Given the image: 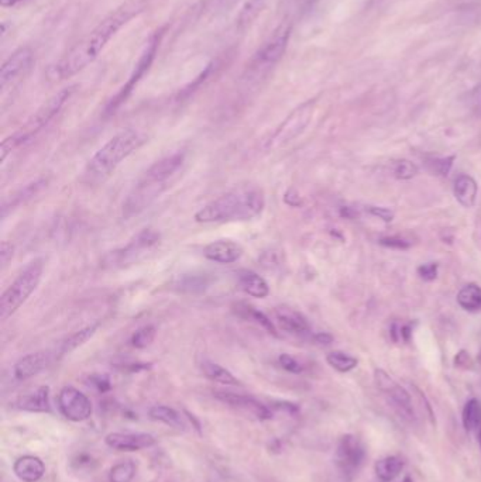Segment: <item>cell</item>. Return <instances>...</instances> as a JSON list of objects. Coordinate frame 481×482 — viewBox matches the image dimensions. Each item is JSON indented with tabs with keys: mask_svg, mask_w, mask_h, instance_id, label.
I'll list each match as a JSON object with an SVG mask.
<instances>
[{
	"mask_svg": "<svg viewBox=\"0 0 481 482\" xmlns=\"http://www.w3.org/2000/svg\"><path fill=\"white\" fill-rule=\"evenodd\" d=\"M73 92L75 86H69L56 93L30 117V120L23 127H20V130L4 138L0 147V161L3 162L10 152H13L17 147L23 145L30 138L34 137L40 130H43L60 113V110L73 95Z\"/></svg>",
	"mask_w": 481,
	"mask_h": 482,
	"instance_id": "5b68a950",
	"label": "cell"
},
{
	"mask_svg": "<svg viewBox=\"0 0 481 482\" xmlns=\"http://www.w3.org/2000/svg\"><path fill=\"white\" fill-rule=\"evenodd\" d=\"M98 328H99V325H90V326H86V328H83V329H81V330L72 333V335L68 336V337L61 343V345H60V348H58L60 355L69 354V352H72L73 350H76L78 347L85 345L88 340H90V339L95 336Z\"/></svg>",
	"mask_w": 481,
	"mask_h": 482,
	"instance_id": "f1b7e54d",
	"label": "cell"
},
{
	"mask_svg": "<svg viewBox=\"0 0 481 482\" xmlns=\"http://www.w3.org/2000/svg\"><path fill=\"white\" fill-rule=\"evenodd\" d=\"M314 339H315V342H318L321 345H331L332 343V337L329 335H326V333L316 335Z\"/></svg>",
	"mask_w": 481,
	"mask_h": 482,
	"instance_id": "7bdbcfd3",
	"label": "cell"
},
{
	"mask_svg": "<svg viewBox=\"0 0 481 482\" xmlns=\"http://www.w3.org/2000/svg\"><path fill=\"white\" fill-rule=\"evenodd\" d=\"M416 174H418L416 165L408 159H401V161L395 162V165H394V175L398 179L407 181V179L413 178Z\"/></svg>",
	"mask_w": 481,
	"mask_h": 482,
	"instance_id": "d590c367",
	"label": "cell"
},
{
	"mask_svg": "<svg viewBox=\"0 0 481 482\" xmlns=\"http://www.w3.org/2000/svg\"><path fill=\"white\" fill-rule=\"evenodd\" d=\"M155 335H157V329L152 325H147L138 329V332L132 336V345L136 348H145L154 342Z\"/></svg>",
	"mask_w": 481,
	"mask_h": 482,
	"instance_id": "836d02e7",
	"label": "cell"
},
{
	"mask_svg": "<svg viewBox=\"0 0 481 482\" xmlns=\"http://www.w3.org/2000/svg\"><path fill=\"white\" fill-rule=\"evenodd\" d=\"M90 382L95 385V388L99 392H108L112 388L110 379L106 375H92Z\"/></svg>",
	"mask_w": 481,
	"mask_h": 482,
	"instance_id": "60d3db41",
	"label": "cell"
},
{
	"mask_svg": "<svg viewBox=\"0 0 481 482\" xmlns=\"http://www.w3.org/2000/svg\"><path fill=\"white\" fill-rule=\"evenodd\" d=\"M150 417L152 420H157V421H161L170 427H174V429H178V430H185V421L182 419V416L178 414L175 409L170 408V407H165V405H155L150 409Z\"/></svg>",
	"mask_w": 481,
	"mask_h": 482,
	"instance_id": "4316f807",
	"label": "cell"
},
{
	"mask_svg": "<svg viewBox=\"0 0 481 482\" xmlns=\"http://www.w3.org/2000/svg\"><path fill=\"white\" fill-rule=\"evenodd\" d=\"M455 157H446V158H430L428 159L426 165L428 169L435 174V175H440V177H446L453 165Z\"/></svg>",
	"mask_w": 481,
	"mask_h": 482,
	"instance_id": "e575fe53",
	"label": "cell"
},
{
	"mask_svg": "<svg viewBox=\"0 0 481 482\" xmlns=\"http://www.w3.org/2000/svg\"><path fill=\"white\" fill-rule=\"evenodd\" d=\"M201 368H202V371L207 378L214 381V382H219L222 385H239L240 384L237 381V378L229 370H226L224 367H222V365H219L213 361L205 360L201 364Z\"/></svg>",
	"mask_w": 481,
	"mask_h": 482,
	"instance_id": "f546056e",
	"label": "cell"
},
{
	"mask_svg": "<svg viewBox=\"0 0 481 482\" xmlns=\"http://www.w3.org/2000/svg\"><path fill=\"white\" fill-rule=\"evenodd\" d=\"M278 362L285 371L291 374H301L304 371V365L289 354H281L278 358Z\"/></svg>",
	"mask_w": 481,
	"mask_h": 482,
	"instance_id": "8d00e7d4",
	"label": "cell"
},
{
	"mask_svg": "<svg viewBox=\"0 0 481 482\" xmlns=\"http://www.w3.org/2000/svg\"><path fill=\"white\" fill-rule=\"evenodd\" d=\"M326 361L332 368H335L339 372H348V371L354 370L358 364L357 358H354V357H351L346 352H342V351L329 352L328 357H326Z\"/></svg>",
	"mask_w": 481,
	"mask_h": 482,
	"instance_id": "d6a6232c",
	"label": "cell"
},
{
	"mask_svg": "<svg viewBox=\"0 0 481 482\" xmlns=\"http://www.w3.org/2000/svg\"><path fill=\"white\" fill-rule=\"evenodd\" d=\"M275 320L278 326L291 335L305 337L311 335V326L305 316H302L299 312L288 308V306H279L275 308Z\"/></svg>",
	"mask_w": 481,
	"mask_h": 482,
	"instance_id": "e0dca14e",
	"label": "cell"
},
{
	"mask_svg": "<svg viewBox=\"0 0 481 482\" xmlns=\"http://www.w3.org/2000/svg\"><path fill=\"white\" fill-rule=\"evenodd\" d=\"M455 198L457 199V202L465 207H473L476 204L477 199V184L476 181L469 177V175H460L456 181H455Z\"/></svg>",
	"mask_w": 481,
	"mask_h": 482,
	"instance_id": "603a6c76",
	"label": "cell"
},
{
	"mask_svg": "<svg viewBox=\"0 0 481 482\" xmlns=\"http://www.w3.org/2000/svg\"><path fill=\"white\" fill-rule=\"evenodd\" d=\"M34 54L31 48L23 47L14 51L1 66L0 68V88L6 89L7 85L13 83L16 79H19L24 72L30 68L33 64Z\"/></svg>",
	"mask_w": 481,
	"mask_h": 482,
	"instance_id": "5bb4252c",
	"label": "cell"
},
{
	"mask_svg": "<svg viewBox=\"0 0 481 482\" xmlns=\"http://www.w3.org/2000/svg\"><path fill=\"white\" fill-rule=\"evenodd\" d=\"M105 443L119 451H140L152 447L155 437L148 433H110L106 436Z\"/></svg>",
	"mask_w": 481,
	"mask_h": 482,
	"instance_id": "2e32d148",
	"label": "cell"
},
{
	"mask_svg": "<svg viewBox=\"0 0 481 482\" xmlns=\"http://www.w3.org/2000/svg\"><path fill=\"white\" fill-rule=\"evenodd\" d=\"M161 241V234L154 229H144L138 233L125 247L109 253L103 260L106 268H125L138 264L147 254L155 250Z\"/></svg>",
	"mask_w": 481,
	"mask_h": 482,
	"instance_id": "ba28073f",
	"label": "cell"
},
{
	"mask_svg": "<svg viewBox=\"0 0 481 482\" xmlns=\"http://www.w3.org/2000/svg\"><path fill=\"white\" fill-rule=\"evenodd\" d=\"M380 244L388 248H395V250L410 248V243L401 237H384L380 240Z\"/></svg>",
	"mask_w": 481,
	"mask_h": 482,
	"instance_id": "74e56055",
	"label": "cell"
},
{
	"mask_svg": "<svg viewBox=\"0 0 481 482\" xmlns=\"http://www.w3.org/2000/svg\"><path fill=\"white\" fill-rule=\"evenodd\" d=\"M234 310H236V313L240 318H243L246 320L256 322L257 325L264 328L269 333L276 336V329H275L274 323L270 320V318L267 315H264L259 309H256V308H253L252 305H247V303H237L234 306Z\"/></svg>",
	"mask_w": 481,
	"mask_h": 482,
	"instance_id": "484cf974",
	"label": "cell"
},
{
	"mask_svg": "<svg viewBox=\"0 0 481 482\" xmlns=\"http://www.w3.org/2000/svg\"><path fill=\"white\" fill-rule=\"evenodd\" d=\"M13 471L20 481L37 482L44 477L46 466L38 457L24 456L14 463Z\"/></svg>",
	"mask_w": 481,
	"mask_h": 482,
	"instance_id": "ffe728a7",
	"label": "cell"
},
{
	"mask_svg": "<svg viewBox=\"0 0 481 482\" xmlns=\"http://www.w3.org/2000/svg\"><path fill=\"white\" fill-rule=\"evenodd\" d=\"M374 379H376V385L387 397V399L391 402V405L397 411V414L408 421H413L415 420V411H413V399H411V395L408 394V391L405 388H403L400 384H397L383 370H376Z\"/></svg>",
	"mask_w": 481,
	"mask_h": 482,
	"instance_id": "8fae6325",
	"label": "cell"
},
{
	"mask_svg": "<svg viewBox=\"0 0 481 482\" xmlns=\"http://www.w3.org/2000/svg\"><path fill=\"white\" fill-rule=\"evenodd\" d=\"M266 206L264 192L257 187H239L207 204L195 214L200 223L246 221L257 217Z\"/></svg>",
	"mask_w": 481,
	"mask_h": 482,
	"instance_id": "3957f363",
	"label": "cell"
},
{
	"mask_svg": "<svg viewBox=\"0 0 481 482\" xmlns=\"http://www.w3.org/2000/svg\"><path fill=\"white\" fill-rule=\"evenodd\" d=\"M147 141V137L135 129H126L102 145L88 161L83 171V181L98 185L106 181L116 168Z\"/></svg>",
	"mask_w": 481,
	"mask_h": 482,
	"instance_id": "277c9868",
	"label": "cell"
},
{
	"mask_svg": "<svg viewBox=\"0 0 481 482\" xmlns=\"http://www.w3.org/2000/svg\"><path fill=\"white\" fill-rule=\"evenodd\" d=\"M147 0H126L102 19L96 27L81 38L68 53H66L56 64L47 69L51 80H66L81 70L88 68L98 60L108 43L132 19L144 11Z\"/></svg>",
	"mask_w": 481,
	"mask_h": 482,
	"instance_id": "6da1fadb",
	"label": "cell"
},
{
	"mask_svg": "<svg viewBox=\"0 0 481 482\" xmlns=\"http://www.w3.org/2000/svg\"><path fill=\"white\" fill-rule=\"evenodd\" d=\"M266 0H246L236 19L237 27L240 30L249 27L262 14V11L266 9Z\"/></svg>",
	"mask_w": 481,
	"mask_h": 482,
	"instance_id": "83f0119b",
	"label": "cell"
},
{
	"mask_svg": "<svg viewBox=\"0 0 481 482\" xmlns=\"http://www.w3.org/2000/svg\"><path fill=\"white\" fill-rule=\"evenodd\" d=\"M366 459V449L354 434H344L338 444L336 463L346 477H353Z\"/></svg>",
	"mask_w": 481,
	"mask_h": 482,
	"instance_id": "7c38bea8",
	"label": "cell"
},
{
	"mask_svg": "<svg viewBox=\"0 0 481 482\" xmlns=\"http://www.w3.org/2000/svg\"><path fill=\"white\" fill-rule=\"evenodd\" d=\"M185 165V154L175 152L154 162L130 191L123 204V217L132 219L151 206L171 184L181 175Z\"/></svg>",
	"mask_w": 481,
	"mask_h": 482,
	"instance_id": "7a4b0ae2",
	"label": "cell"
},
{
	"mask_svg": "<svg viewBox=\"0 0 481 482\" xmlns=\"http://www.w3.org/2000/svg\"><path fill=\"white\" fill-rule=\"evenodd\" d=\"M368 210H370V213H371V214H374V216H377V217L383 219L384 221H391V220H393V217H394V213H393L391 210L386 209V207L370 206L368 207Z\"/></svg>",
	"mask_w": 481,
	"mask_h": 482,
	"instance_id": "b9f144b4",
	"label": "cell"
},
{
	"mask_svg": "<svg viewBox=\"0 0 481 482\" xmlns=\"http://www.w3.org/2000/svg\"><path fill=\"white\" fill-rule=\"evenodd\" d=\"M161 37H162V31H155L154 34L150 36V38L145 43V47L143 50V53L140 54L138 64L135 69L132 70L128 82L120 88V90L109 100L106 109H105V115H113L133 93V90L136 89L140 80L144 78V75L148 72V69L151 68L155 56L158 53V47L161 43Z\"/></svg>",
	"mask_w": 481,
	"mask_h": 482,
	"instance_id": "9c48e42d",
	"label": "cell"
},
{
	"mask_svg": "<svg viewBox=\"0 0 481 482\" xmlns=\"http://www.w3.org/2000/svg\"><path fill=\"white\" fill-rule=\"evenodd\" d=\"M204 256L219 264H233L242 258L243 248L232 240H217L207 244L204 248Z\"/></svg>",
	"mask_w": 481,
	"mask_h": 482,
	"instance_id": "d6986e66",
	"label": "cell"
},
{
	"mask_svg": "<svg viewBox=\"0 0 481 482\" xmlns=\"http://www.w3.org/2000/svg\"><path fill=\"white\" fill-rule=\"evenodd\" d=\"M136 476V464L132 460H126L113 466L109 471L110 482H132Z\"/></svg>",
	"mask_w": 481,
	"mask_h": 482,
	"instance_id": "1f68e13d",
	"label": "cell"
},
{
	"mask_svg": "<svg viewBox=\"0 0 481 482\" xmlns=\"http://www.w3.org/2000/svg\"><path fill=\"white\" fill-rule=\"evenodd\" d=\"M462 420L465 430L476 437L481 451V402L479 399L473 398L465 405Z\"/></svg>",
	"mask_w": 481,
	"mask_h": 482,
	"instance_id": "cb8c5ba5",
	"label": "cell"
},
{
	"mask_svg": "<svg viewBox=\"0 0 481 482\" xmlns=\"http://www.w3.org/2000/svg\"><path fill=\"white\" fill-rule=\"evenodd\" d=\"M213 395L220 402H223L229 407H233V408L249 411L254 416H257L260 420H269V419L273 417V412L266 405H263L260 401H257L253 397L227 392V391H216Z\"/></svg>",
	"mask_w": 481,
	"mask_h": 482,
	"instance_id": "9a60e30c",
	"label": "cell"
},
{
	"mask_svg": "<svg viewBox=\"0 0 481 482\" xmlns=\"http://www.w3.org/2000/svg\"><path fill=\"white\" fill-rule=\"evenodd\" d=\"M237 281L240 288L253 298L264 299L270 295V286L263 276L250 270H240L237 273Z\"/></svg>",
	"mask_w": 481,
	"mask_h": 482,
	"instance_id": "7402d4cb",
	"label": "cell"
},
{
	"mask_svg": "<svg viewBox=\"0 0 481 482\" xmlns=\"http://www.w3.org/2000/svg\"><path fill=\"white\" fill-rule=\"evenodd\" d=\"M292 24L284 23L278 26L273 34L263 43V46L256 51L250 60L246 73L249 78H260L266 75L271 68L281 61L284 57L289 38H291Z\"/></svg>",
	"mask_w": 481,
	"mask_h": 482,
	"instance_id": "52a82bcc",
	"label": "cell"
},
{
	"mask_svg": "<svg viewBox=\"0 0 481 482\" xmlns=\"http://www.w3.org/2000/svg\"><path fill=\"white\" fill-rule=\"evenodd\" d=\"M404 466L405 463L403 459L397 456H388V457L380 459L376 463L374 471L380 481L391 482L401 474V471L404 470Z\"/></svg>",
	"mask_w": 481,
	"mask_h": 482,
	"instance_id": "d4e9b609",
	"label": "cell"
},
{
	"mask_svg": "<svg viewBox=\"0 0 481 482\" xmlns=\"http://www.w3.org/2000/svg\"><path fill=\"white\" fill-rule=\"evenodd\" d=\"M403 482H413V480H411V478H410V477H407V478H405V480H404V481Z\"/></svg>",
	"mask_w": 481,
	"mask_h": 482,
	"instance_id": "f6af8a7d",
	"label": "cell"
},
{
	"mask_svg": "<svg viewBox=\"0 0 481 482\" xmlns=\"http://www.w3.org/2000/svg\"><path fill=\"white\" fill-rule=\"evenodd\" d=\"M17 408L26 412H36V414H44L51 411L50 405V388L48 387H40L36 391L23 395L17 401Z\"/></svg>",
	"mask_w": 481,
	"mask_h": 482,
	"instance_id": "44dd1931",
	"label": "cell"
},
{
	"mask_svg": "<svg viewBox=\"0 0 481 482\" xmlns=\"http://www.w3.org/2000/svg\"><path fill=\"white\" fill-rule=\"evenodd\" d=\"M58 407L61 414L72 421H83L92 414L89 398L73 387H66L60 391Z\"/></svg>",
	"mask_w": 481,
	"mask_h": 482,
	"instance_id": "4fadbf2b",
	"label": "cell"
},
{
	"mask_svg": "<svg viewBox=\"0 0 481 482\" xmlns=\"http://www.w3.org/2000/svg\"><path fill=\"white\" fill-rule=\"evenodd\" d=\"M315 110V100H308L298 106L274 132V135L267 140L266 148L267 150H276L292 140L298 137L311 123L312 116Z\"/></svg>",
	"mask_w": 481,
	"mask_h": 482,
	"instance_id": "30bf717a",
	"label": "cell"
},
{
	"mask_svg": "<svg viewBox=\"0 0 481 482\" xmlns=\"http://www.w3.org/2000/svg\"><path fill=\"white\" fill-rule=\"evenodd\" d=\"M43 261L36 260L30 263L19 276L13 281V283L3 292L0 298V320L4 322L17 309L29 299V296L37 289L43 276Z\"/></svg>",
	"mask_w": 481,
	"mask_h": 482,
	"instance_id": "8992f818",
	"label": "cell"
},
{
	"mask_svg": "<svg viewBox=\"0 0 481 482\" xmlns=\"http://www.w3.org/2000/svg\"><path fill=\"white\" fill-rule=\"evenodd\" d=\"M21 1H24V0H0V4L3 7H13V6H16V4L21 3Z\"/></svg>",
	"mask_w": 481,
	"mask_h": 482,
	"instance_id": "ee69618b",
	"label": "cell"
},
{
	"mask_svg": "<svg viewBox=\"0 0 481 482\" xmlns=\"http://www.w3.org/2000/svg\"><path fill=\"white\" fill-rule=\"evenodd\" d=\"M457 303L469 312L481 310V288L476 283H469L457 293Z\"/></svg>",
	"mask_w": 481,
	"mask_h": 482,
	"instance_id": "4dcf8cb0",
	"label": "cell"
},
{
	"mask_svg": "<svg viewBox=\"0 0 481 482\" xmlns=\"http://www.w3.org/2000/svg\"><path fill=\"white\" fill-rule=\"evenodd\" d=\"M13 254H14V247L11 243L3 240L0 243V264H1V268H6L7 264L10 263V260L13 258Z\"/></svg>",
	"mask_w": 481,
	"mask_h": 482,
	"instance_id": "f35d334b",
	"label": "cell"
},
{
	"mask_svg": "<svg viewBox=\"0 0 481 482\" xmlns=\"http://www.w3.org/2000/svg\"><path fill=\"white\" fill-rule=\"evenodd\" d=\"M51 354L48 351H38L31 352L29 355H24L20 358L14 365V377L19 381H26L37 374H40L43 370H46L51 362Z\"/></svg>",
	"mask_w": 481,
	"mask_h": 482,
	"instance_id": "ac0fdd59",
	"label": "cell"
},
{
	"mask_svg": "<svg viewBox=\"0 0 481 482\" xmlns=\"http://www.w3.org/2000/svg\"><path fill=\"white\" fill-rule=\"evenodd\" d=\"M418 274L425 281H433L438 276V264H425L418 268Z\"/></svg>",
	"mask_w": 481,
	"mask_h": 482,
	"instance_id": "ab89813d",
	"label": "cell"
}]
</instances>
